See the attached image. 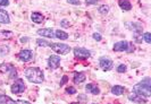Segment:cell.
Wrapping results in <instances>:
<instances>
[{
	"label": "cell",
	"mask_w": 151,
	"mask_h": 104,
	"mask_svg": "<svg viewBox=\"0 0 151 104\" xmlns=\"http://www.w3.org/2000/svg\"><path fill=\"white\" fill-rule=\"evenodd\" d=\"M49 46L53 51L59 53V54H67L68 52L70 51V46L65 43H51V44H49Z\"/></svg>",
	"instance_id": "cell-3"
},
{
	"label": "cell",
	"mask_w": 151,
	"mask_h": 104,
	"mask_svg": "<svg viewBox=\"0 0 151 104\" xmlns=\"http://www.w3.org/2000/svg\"><path fill=\"white\" fill-rule=\"evenodd\" d=\"M10 36H12V32H9V31H7V32H1V33H0V37H1V38L10 37Z\"/></svg>",
	"instance_id": "cell-26"
},
{
	"label": "cell",
	"mask_w": 151,
	"mask_h": 104,
	"mask_svg": "<svg viewBox=\"0 0 151 104\" xmlns=\"http://www.w3.org/2000/svg\"><path fill=\"white\" fill-rule=\"evenodd\" d=\"M99 65H100V67L102 68L105 71H108V70H110L114 66V62L111 59H109V58H107V57H101L100 59H99Z\"/></svg>",
	"instance_id": "cell-4"
},
{
	"label": "cell",
	"mask_w": 151,
	"mask_h": 104,
	"mask_svg": "<svg viewBox=\"0 0 151 104\" xmlns=\"http://www.w3.org/2000/svg\"><path fill=\"white\" fill-rule=\"evenodd\" d=\"M85 89H86V92H89V93L93 94V95H98L99 93H100L99 87L97 85H94V84H88L85 86Z\"/></svg>",
	"instance_id": "cell-11"
},
{
	"label": "cell",
	"mask_w": 151,
	"mask_h": 104,
	"mask_svg": "<svg viewBox=\"0 0 151 104\" xmlns=\"http://www.w3.org/2000/svg\"><path fill=\"white\" fill-rule=\"evenodd\" d=\"M117 71H118V73H125V71H126V66H125V65H119V66L117 67Z\"/></svg>",
	"instance_id": "cell-27"
},
{
	"label": "cell",
	"mask_w": 151,
	"mask_h": 104,
	"mask_svg": "<svg viewBox=\"0 0 151 104\" xmlns=\"http://www.w3.org/2000/svg\"><path fill=\"white\" fill-rule=\"evenodd\" d=\"M68 4H72V5H80L81 1L80 0H67Z\"/></svg>",
	"instance_id": "cell-31"
},
{
	"label": "cell",
	"mask_w": 151,
	"mask_h": 104,
	"mask_svg": "<svg viewBox=\"0 0 151 104\" xmlns=\"http://www.w3.org/2000/svg\"><path fill=\"white\" fill-rule=\"evenodd\" d=\"M38 34L41 35V36L49 37V38L55 37V32L51 28H41V30H38Z\"/></svg>",
	"instance_id": "cell-10"
},
{
	"label": "cell",
	"mask_w": 151,
	"mask_h": 104,
	"mask_svg": "<svg viewBox=\"0 0 151 104\" xmlns=\"http://www.w3.org/2000/svg\"><path fill=\"white\" fill-rule=\"evenodd\" d=\"M60 57L58 56H51L49 57V60H48V65L51 69H57V68L60 66Z\"/></svg>",
	"instance_id": "cell-7"
},
{
	"label": "cell",
	"mask_w": 151,
	"mask_h": 104,
	"mask_svg": "<svg viewBox=\"0 0 151 104\" xmlns=\"http://www.w3.org/2000/svg\"><path fill=\"white\" fill-rule=\"evenodd\" d=\"M67 80H68V77L67 76H64V77H63V80H61V83H60V85H64Z\"/></svg>",
	"instance_id": "cell-35"
},
{
	"label": "cell",
	"mask_w": 151,
	"mask_h": 104,
	"mask_svg": "<svg viewBox=\"0 0 151 104\" xmlns=\"http://www.w3.org/2000/svg\"><path fill=\"white\" fill-rule=\"evenodd\" d=\"M27 40H29V38H26V37H25V38H24V37H23L22 40H21V41H22V42H26V41H27Z\"/></svg>",
	"instance_id": "cell-36"
},
{
	"label": "cell",
	"mask_w": 151,
	"mask_h": 104,
	"mask_svg": "<svg viewBox=\"0 0 151 104\" xmlns=\"http://www.w3.org/2000/svg\"><path fill=\"white\" fill-rule=\"evenodd\" d=\"M16 104H31L30 102H26V101H23V100H18Z\"/></svg>",
	"instance_id": "cell-34"
},
{
	"label": "cell",
	"mask_w": 151,
	"mask_h": 104,
	"mask_svg": "<svg viewBox=\"0 0 151 104\" xmlns=\"http://www.w3.org/2000/svg\"><path fill=\"white\" fill-rule=\"evenodd\" d=\"M74 56L78 59H88V58H90L91 53L89 50H86L84 48H75L74 49Z\"/></svg>",
	"instance_id": "cell-5"
},
{
	"label": "cell",
	"mask_w": 151,
	"mask_h": 104,
	"mask_svg": "<svg viewBox=\"0 0 151 104\" xmlns=\"http://www.w3.org/2000/svg\"><path fill=\"white\" fill-rule=\"evenodd\" d=\"M133 93L142 97H149L151 95V83L150 78H144L142 82L134 85L133 87Z\"/></svg>",
	"instance_id": "cell-1"
},
{
	"label": "cell",
	"mask_w": 151,
	"mask_h": 104,
	"mask_svg": "<svg viewBox=\"0 0 151 104\" xmlns=\"http://www.w3.org/2000/svg\"><path fill=\"white\" fill-rule=\"evenodd\" d=\"M60 25L63 26V27H69V23H68V21H66V19H63L60 22Z\"/></svg>",
	"instance_id": "cell-28"
},
{
	"label": "cell",
	"mask_w": 151,
	"mask_h": 104,
	"mask_svg": "<svg viewBox=\"0 0 151 104\" xmlns=\"http://www.w3.org/2000/svg\"><path fill=\"white\" fill-rule=\"evenodd\" d=\"M129 100H131V101H134V102H136V103H145V100H144V98H142V96H140V95L135 94V93L129 94Z\"/></svg>",
	"instance_id": "cell-15"
},
{
	"label": "cell",
	"mask_w": 151,
	"mask_h": 104,
	"mask_svg": "<svg viewBox=\"0 0 151 104\" xmlns=\"http://www.w3.org/2000/svg\"><path fill=\"white\" fill-rule=\"evenodd\" d=\"M31 19L33 21L34 23H42V21L45 19V17H43V15L42 14H40V13H32V15H31Z\"/></svg>",
	"instance_id": "cell-14"
},
{
	"label": "cell",
	"mask_w": 151,
	"mask_h": 104,
	"mask_svg": "<svg viewBox=\"0 0 151 104\" xmlns=\"http://www.w3.org/2000/svg\"><path fill=\"white\" fill-rule=\"evenodd\" d=\"M32 57H33V53L31 50H22V51L18 53V58L19 60H22L24 62H27V61H30L32 59Z\"/></svg>",
	"instance_id": "cell-8"
},
{
	"label": "cell",
	"mask_w": 151,
	"mask_h": 104,
	"mask_svg": "<svg viewBox=\"0 0 151 104\" xmlns=\"http://www.w3.org/2000/svg\"><path fill=\"white\" fill-rule=\"evenodd\" d=\"M85 80V75L83 73H76L74 75V83L75 84H81Z\"/></svg>",
	"instance_id": "cell-18"
},
{
	"label": "cell",
	"mask_w": 151,
	"mask_h": 104,
	"mask_svg": "<svg viewBox=\"0 0 151 104\" xmlns=\"http://www.w3.org/2000/svg\"><path fill=\"white\" fill-rule=\"evenodd\" d=\"M131 25H133V26H129V27L132 31H134L136 34H140L142 32V26L141 25H139V24H131Z\"/></svg>",
	"instance_id": "cell-20"
},
{
	"label": "cell",
	"mask_w": 151,
	"mask_h": 104,
	"mask_svg": "<svg viewBox=\"0 0 151 104\" xmlns=\"http://www.w3.org/2000/svg\"><path fill=\"white\" fill-rule=\"evenodd\" d=\"M0 104H16L15 101H13L12 98L7 95H1L0 94Z\"/></svg>",
	"instance_id": "cell-17"
},
{
	"label": "cell",
	"mask_w": 151,
	"mask_h": 104,
	"mask_svg": "<svg viewBox=\"0 0 151 104\" xmlns=\"http://www.w3.org/2000/svg\"><path fill=\"white\" fill-rule=\"evenodd\" d=\"M9 52V48L8 46H0V56H6Z\"/></svg>",
	"instance_id": "cell-23"
},
{
	"label": "cell",
	"mask_w": 151,
	"mask_h": 104,
	"mask_svg": "<svg viewBox=\"0 0 151 104\" xmlns=\"http://www.w3.org/2000/svg\"><path fill=\"white\" fill-rule=\"evenodd\" d=\"M143 40L145 41V43H151V34L149 32L143 34Z\"/></svg>",
	"instance_id": "cell-24"
},
{
	"label": "cell",
	"mask_w": 151,
	"mask_h": 104,
	"mask_svg": "<svg viewBox=\"0 0 151 104\" xmlns=\"http://www.w3.org/2000/svg\"><path fill=\"white\" fill-rule=\"evenodd\" d=\"M118 5L124 10H131V8H132V5H131V2H129V0H119Z\"/></svg>",
	"instance_id": "cell-16"
},
{
	"label": "cell",
	"mask_w": 151,
	"mask_h": 104,
	"mask_svg": "<svg viewBox=\"0 0 151 104\" xmlns=\"http://www.w3.org/2000/svg\"><path fill=\"white\" fill-rule=\"evenodd\" d=\"M25 89V84L22 79H17L13 85H12V92L14 94H19V93H23Z\"/></svg>",
	"instance_id": "cell-6"
},
{
	"label": "cell",
	"mask_w": 151,
	"mask_h": 104,
	"mask_svg": "<svg viewBox=\"0 0 151 104\" xmlns=\"http://www.w3.org/2000/svg\"><path fill=\"white\" fill-rule=\"evenodd\" d=\"M80 97H81V100H83V101L85 100V96H84V95H81Z\"/></svg>",
	"instance_id": "cell-37"
},
{
	"label": "cell",
	"mask_w": 151,
	"mask_h": 104,
	"mask_svg": "<svg viewBox=\"0 0 151 104\" xmlns=\"http://www.w3.org/2000/svg\"><path fill=\"white\" fill-rule=\"evenodd\" d=\"M10 22V18H9V15H8L7 11L0 9V23L1 24H8Z\"/></svg>",
	"instance_id": "cell-12"
},
{
	"label": "cell",
	"mask_w": 151,
	"mask_h": 104,
	"mask_svg": "<svg viewBox=\"0 0 151 104\" xmlns=\"http://www.w3.org/2000/svg\"><path fill=\"white\" fill-rule=\"evenodd\" d=\"M108 10H109V8H108L107 5H102V6L99 7V13L102 14V15H106L107 13H108Z\"/></svg>",
	"instance_id": "cell-22"
},
{
	"label": "cell",
	"mask_w": 151,
	"mask_h": 104,
	"mask_svg": "<svg viewBox=\"0 0 151 104\" xmlns=\"http://www.w3.org/2000/svg\"><path fill=\"white\" fill-rule=\"evenodd\" d=\"M124 92H125V88L123 86H121V85H115L111 88V93H113L114 95H117V96L124 94Z\"/></svg>",
	"instance_id": "cell-13"
},
{
	"label": "cell",
	"mask_w": 151,
	"mask_h": 104,
	"mask_svg": "<svg viewBox=\"0 0 151 104\" xmlns=\"http://www.w3.org/2000/svg\"><path fill=\"white\" fill-rule=\"evenodd\" d=\"M66 92H67L68 94H75L76 89L74 88V87H68V88L66 89Z\"/></svg>",
	"instance_id": "cell-30"
},
{
	"label": "cell",
	"mask_w": 151,
	"mask_h": 104,
	"mask_svg": "<svg viewBox=\"0 0 151 104\" xmlns=\"http://www.w3.org/2000/svg\"><path fill=\"white\" fill-rule=\"evenodd\" d=\"M129 42L127 41H121L114 45V51H127L129 50Z\"/></svg>",
	"instance_id": "cell-9"
},
{
	"label": "cell",
	"mask_w": 151,
	"mask_h": 104,
	"mask_svg": "<svg viewBox=\"0 0 151 104\" xmlns=\"http://www.w3.org/2000/svg\"><path fill=\"white\" fill-rule=\"evenodd\" d=\"M0 70L1 71H4V73H6V71H13L14 70V68L12 67V66H9V65H5V63H2L1 66H0Z\"/></svg>",
	"instance_id": "cell-21"
},
{
	"label": "cell",
	"mask_w": 151,
	"mask_h": 104,
	"mask_svg": "<svg viewBox=\"0 0 151 104\" xmlns=\"http://www.w3.org/2000/svg\"><path fill=\"white\" fill-rule=\"evenodd\" d=\"M92 104H96V103H92Z\"/></svg>",
	"instance_id": "cell-39"
},
{
	"label": "cell",
	"mask_w": 151,
	"mask_h": 104,
	"mask_svg": "<svg viewBox=\"0 0 151 104\" xmlns=\"http://www.w3.org/2000/svg\"><path fill=\"white\" fill-rule=\"evenodd\" d=\"M25 77L26 79H29L31 83H35V84H41L45 79V75H43V71L40 69V68L37 67H31L27 68L25 70Z\"/></svg>",
	"instance_id": "cell-2"
},
{
	"label": "cell",
	"mask_w": 151,
	"mask_h": 104,
	"mask_svg": "<svg viewBox=\"0 0 151 104\" xmlns=\"http://www.w3.org/2000/svg\"><path fill=\"white\" fill-rule=\"evenodd\" d=\"M98 0H85V4L86 5H93V4H97Z\"/></svg>",
	"instance_id": "cell-33"
},
{
	"label": "cell",
	"mask_w": 151,
	"mask_h": 104,
	"mask_svg": "<svg viewBox=\"0 0 151 104\" xmlns=\"http://www.w3.org/2000/svg\"><path fill=\"white\" fill-rule=\"evenodd\" d=\"M37 43H38L39 45H41V46H49V42H47V41H45V40H41V38H38L37 40Z\"/></svg>",
	"instance_id": "cell-25"
},
{
	"label": "cell",
	"mask_w": 151,
	"mask_h": 104,
	"mask_svg": "<svg viewBox=\"0 0 151 104\" xmlns=\"http://www.w3.org/2000/svg\"><path fill=\"white\" fill-rule=\"evenodd\" d=\"M9 0H0V6H8Z\"/></svg>",
	"instance_id": "cell-32"
},
{
	"label": "cell",
	"mask_w": 151,
	"mask_h": 104,
	"mask_svg": "<svg viewBox=\"0 0 151 104\" xmlns=\"http://www.w3.org/2000/svg\"><path fill=\"white\" fill-rule=\"evenodd\" d=\"M92 36H93V38H94L96 41H101V38H102V36H101L99 33H94Z\"/></svg>",
	"instance_id": "cell-29"
},
{
	"label": "cell",
	"mask_w": 151,
	"mask_h": 104,
	"mask_svg": "<svg viewBox=\"0 0 151 104\" xmlns=\"http://www.w3.org/2000/svg\"><path fill=\"white\" fill-rule=\"evenodd\" d=\"M70 104H78V103H70Z\"/></svg>",
	"instance_id": "cell-38"
},
{
	"label": "cell",
	"mask_w": 151,
	"mask_h": 104,
	"mask_svg": "<svg viewBox=\"0 0 151 104\" xmlns=\"http://www.w3.org/2000/svg\"><path fill=\"white\" fill-rule=\"evenodd\" d=\"M55 37H57V38H59V40H67L68 34L66 32H64V31L58 30L55 32Z\"/></svg>",
	"instance_id": "cell-19"
}]
</instances>
